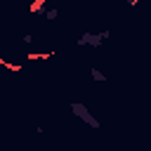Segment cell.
Here are the masks:
<instances>
[{
  "label": "cell",
  "instance_id": "3",
  "mask_svg": "<svg viewBox=\"0 0 151 151\" xmlns=\"http://www.w3.org/2000/svg\"><path fill=\"white\" fill-rule=\"evenodd\" d=\"M125 2H127V5H137L139 0H125Z\"/></svg>",
  "mask_w": 151,
  "mask_h": 151
},
{
  "label": "cell",
  "instance_id": "1",
  "mask_svg": "<svg viewBox=\"0 0 151 151\" xmlns=\"http://www.w3.org/2000/svg\"><path fill=\"white\" fill-rule=\"evenodd\" d=\"M71 109H73V113H76L78 118H83L87 125H92V127H99V123H97V120H94V118L87 113V109H85L83 104H71Z\"/></svg>",
  "mask_w": 151,
  "mask_h": 151
},
{
  "label": "cell",
  "instance_id": "2",
  "mask_svg": "<svg viewBox=\"0 0 151 151\" xmlns=\"http://www.w3.org/2000/svg\"><path fill=\"white\" fill-rule=\"evenodd\" d=\"M92 76H94V80H99V83H104V80H106V76H104L101 71H97V68H92Z\"/></svg>",
  "mask_w": 151,
  "mask_h": 151
}]
</instances>
